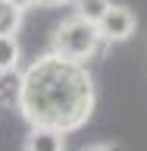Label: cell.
<instances>
[{
  "mask_svg": "<svg viewBox=\"0 0 147 151\" xmlns=\"http://www.w3.org/2000/svg\"><path fill=\"white\" fill-rule=\"evenodd\" d=\"M97 88L85 63H72L56 54H41L22 73L19 113L31 126H47L56 132L82 129L94 113Z\"/></svg>",
  "mask_w": 147,
  "mask_h": 151,
  "instance_id": "cell-1",
  "label": "cell"
},
{
  "mask_svg": "<svg viewBox=\"0 0 147 151\" xmlns=\"http://www.w3.org/2000/svg\"><path fill=\"white\" fill-rule=\"evenodd\" d=\"M100 32L94 22H85L72 13L66 16L60 25L53 28V38H50V54L63 57V60H72V63H88L97 50H100Z\"/></svg>",
  "mask_w": 147,
  "mask_h": 151,
  "instance_id": "cell-2",
  "label": "cell"
},
{
  "mask_svg": "<svg viewBox=\"0 0 147 151\" xmlns=\"http://www.w3.org/2000/svg\"><path fill=\"white\" fill-rule=\"evenodd\" d=\"M135 28H138L135 13H131L129 6H119V3H110V9H107V13L100 16V22H97L100 41H107V44L129 41V38L135 35Z\"/></svg>",
  "mask_w": 147,
  "mask_h": 151,
  "instance_id": "cell-3",
  "label": "cell"
},
{
  "mask_svg": "<svg viewBox=\"0 0 147 151\" xmlns=\"http://www.w3.org/2000/svg\"><path fill=\"white\" fill-rule=\"evenodd\" d=\"M25 151H66V135L47 126H31L25 135Z\"/></svg>",
  "mask_w": 147,
  "mask_h": 151,
  "instance_id": "cell-4",
  "label": "cell"
},
{
  "mask_svg": "<svg viewBox=\"0 0 147 151\" xmlns=\"http://www.w3.org/2000/svg\"><path fill=\"white\" fill-rule=\"evenodd\" d=\"M19 91H22V73H0V104L3 107H16L19 104Z\"/></svg>",
  "mask_w": 147,
  "mask_h": 151,
  "instance_id": "cell-5",
  "label": "cell"
},
{
  "mask_svg": "<svg viewBox=\"0 0 147 151\" xmlns=\"http://www.w3.org/2000/svg\"><path fill=\"white\" fill-rule=\"evenodd\" d=\"M19 60H22V47H19L16 38L0 35V73H13L19 69Z\"/></svg>",
  "mask_w": 147,
  "mask_h": 151,
  "instance_id": "cell-6",
  "label": "cell"
},
{
  "mask_svg": "<svg viewBox=\"0 0 147 151\" xmlns=\"http://www.w3.org/2000/svg\"><path fill=\"white\" fill-rule=\"evenodd\" d=\"M22 19H25L22 9H16L9 0H0V35L16 38V32L22 28Z\"/></svg>",
  "mask_w": 147,
  "mask_h": 151,
  "instance_id": "cell-7",
  "label": "cell"
},
{
  "mask_svg": "<svg viewBox=\"0 0 147 151\" xmlns=\"http://www.w3.org/2000/svg\"><path fill=\"white\" fill-rule=\"evenodd\" d=\"M72 6H75V16L85 19V22H100V16L110 9V0H72Z\"/></svg>",
  "mask_w": 147,
  "mask_h": 151,
  "instance_id": "cell-8",
  "label": "cell"
},
{
  "mask_svg": "<svg viewBox=\"0 0 147 151\" xmlns=\"http://www.w3.org/2000/svg\"><path fill=\"white\" fill-rule=\"evenodd\" d=\"M9 3H13L16 9H22V13H25V9H31V6H38V0H9Z\"/></svg>",
  "mask_w": 147,
  "mask_h": 151,
  "instance_id": "cell-9",
  "label": "cell"
},
{
  "mask_svg": "<svg viewBox=\"0 0 147 151\" xmlns=\"http://www.w3.org/2000/svg\"><path fill=\"white\" fill-rule=\"evenodd\" d=\"M63 3H69V0H38V6H63Z\"/></svg>",
  "mask_w": 147,
  "mask_h": 151,
  "instance_id": "cell-10",
  "label": "cell"
},
{
  "mask_svg": "<svg viewBox=\"0 0 147 151\" xmlns=\"http://www.w3.org/2000/svg\"><path fill=\"white\" fill-rule=\"evenodd\" d=\"M85 151H116V148H113V145H103V142H100V145H88Z\"/></svg>",
  "mask_w": 147,
  "mask_h": 151,
  "instance_id": "cell-11",
  "label": "cell"
}]
</instances>
